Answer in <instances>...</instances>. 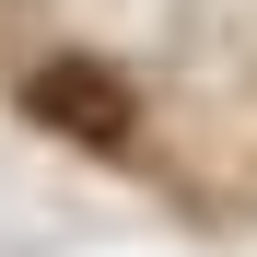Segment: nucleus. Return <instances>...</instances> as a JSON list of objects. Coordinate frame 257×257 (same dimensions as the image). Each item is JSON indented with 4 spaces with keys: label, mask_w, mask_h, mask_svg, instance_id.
Listing matches in <instances>:
<instances>
[{
    "label": "nucleus",
    "mask_w": 257,
    "mask_h": 257,
    "mask_svg": "<svg viewBox=\"0 0 257 257\" xmlns=\"http://www.w3.org/2000/svg\"><path fill=\"white\" fill-rule=\"evenodd\" d=\"M24 105L47 117L59 141H82V152H128V117H141V105H128V82H117L105 59H47V70L24 82Z\"/></svg>",
    "instance_id": "nucleus-1"
}]
</instances>
